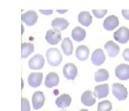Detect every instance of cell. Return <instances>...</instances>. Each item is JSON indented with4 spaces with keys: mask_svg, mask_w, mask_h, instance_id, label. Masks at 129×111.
Masks as SVG:
<instances>
[{
    "mask_svg": "<svg viewBox=\"0 0 129 111\" xmlns=\"http://www.w3.org/2000/svg\"><path fill=\"white\" fill-rule=\"evenodd\" d=\"M46 58L51 66H58L63 60L62 54L57 48H50L46 51Z\"/></svg>",
    "mask_w": 129,
    "mask_h": 111,
    "instance_id": "obj_1",
    "label": "cell"
},
{
    "mask_svg": "<svg viewBox=\"0 0 129 111\" xmlns=\"http://www.w3.org/2000/svg\"><path fill=\"white\" fill-rule=\"evenodd\" d=\"M112 92H113L114 96L118 99V100H124L127 98L128 92L126 87L121 83L118 82H115L112 86Z\"/></svg>",
    "mask_w": 129,
    "mask_h": 111,
    "instance_id": "obj_2",
    "label": "cell"
},
{
    "mask_svg": "<svg viewBox=\"0 0 129 111\" xmlns=\"http://www.w3.org/2000/svg\"><path fill=\"white\" fill-rule=\"evenodd\" d=\"M114 38L121 44L126 43L129 40V29L127 27H120L114 33Z\"/></svg>",
    "mask_w": 129,
    "mask_h": 111,
    "instance_id": "obj_3",
    "label": "cell"
},
{
    "mask_svg": "<svg viewBox=\"0 0 129 111\" xmlns=\"http://www.w3.org/2000/svg\"><path fill=\"white\" fill-rule=\"evenodd\" d=\"M63 73H64V78L67 79H70V80H73L76 78V76L78 74V69L76 67V65L74 63H66L64 65V68H63Z\"/></svg>",
    "mask_w": 129,
    "mask_h": 111,
    "instance_id": "obj_4",
    "label": "cell"
},
{
    "mask_svg": "<svg viewBox=\"0 0 129 111\" xmlns=\"http://www.w3.org/2000/svg\"><path fill=\"white\" fill-rule=\"evenodd\" d=\"M116 77L120 80H127L129 79V65L126 63H120L115 69Z\"/></svg>",
    "mask_w": 129,
    "mask_h": 111,
    "instance_id": "obj_5",
    "label": "cell"
},
{
    "mask_svg": "<svg viewBox=\"0 0 129 111\" xmlns=\"http://www.w3.org/2000/svg\"><path fill=\"white\" fill-rule=\"evenodd\" d=\"M44 58H43V56L41 55V54H38V55H35L28 62V66L29 68L32 69V70H40L42 69L44 66Z\"/></svg>",
    "mask_w": 129,
    "mask_h": 111,
    "instance_id": "obj_6",
    "label": "cell"
},
{
    "mask_svg": "<svg viewBox=\"0 0 129 111\" xmlns=\"http://www.w3.org/2000/svg\"><path fill=\"white\" fill-rule=\"evenodd\" d=\"M21 19L27 26H33L38 20V15L35 11H27L22 14Z\"/></svg>",
    "mask_w": 129,
    "mask_h": 111,
    "instance_id": "obj_7",
    "label": "cell"
},
{
    "mask_svg": "<svg viewBox=\"0 0 129 111\" xmlns=\"http://www.w3.org/2000/svg\"><path fill=\"white\" fill-rule=\"evenodd\" d=\"M45 39L46 41L51 44V45H56L59 41H61V33L58 30H48L45 35Z\"/></svg>",
    "mask_w": 129,
    "mask_h": 111,
    "instance_id": "obj_8",
    "label": "cell"
},
{
    "mask_svg": "<svg viewBox=\"0 0 129 111\" xmlns=\"http://www.w3.org/2000/svg\"><path fill=\"white\" fill-rule=\"evenodd\" d=\"M44 100H45V97H44L43 92L42 91H36L32 96L33 108L35 110L42 108L43 103H44Z\"/></svg>",
    "mask_w": 129,
    "mask_h": 111,
    "instance_id": "obj_9",
    "label": "cell"
},
{
    "mask_svg": "<svg viewBox=\"0 0 129 111\" xmlns=\"http://www.w3.org/2000/svg\"><path fill=\"white\" fill-rule=\"evenodd\" d=\"M105 54L102 49H96L91 55V62L95 66H100L105 62Z\"/></svg>",
    "mask_w": 129,
    "mask_h": 111,
    "instance_id": "obj_10",
    "label": "cell"
},
{
    "mask_svg": "<svg viewBox=\"0 0 129 111\" xmlns=\"http://www.w3.org/2000/svg\"><path fill=\"white\" fill-rule=\"evenodd\" d=\"M43 75L41 72H34L28 76V84L31 87H39L43 81Z\"/></svg>",
    "mask_w": 129,
    "mask_h": 111,
    "instance_id": "obj_11",
    "label": "cell"
},
{
    "mask_svg": "<svg viewBox=\"0 0 129 111\" xmlns=\"http://www.w3.org/2000/svg\"><path fill=\"white\" fill-rule=\"evenodd\" d=\"M118 23H119V21H118V17L112 15V16L105 18V20L103 22V27L107 31H113L114 29H116L118 26Z\"/></svg>",
    "mask_w": 129,
    "mask_h": 111,
    "instance_id": "obj_12",
    "label": "cell"
},
{
    "mask_svg": "<svg viewBox=\"0 0 129 111\" xmlns=\"http://www.w3.org/2000/svg\"><path fill=\"white\" fill-rule=\"evenodd\" d=\"M60 81V77L59 75L55 72H50L47 74L46 78H45V80H44V84L46 87L48 88H51V87H54L56 85H58Z\"/></svg>",
    "mask_w": 129,
    "mask_h": 111,
    "instance_id": "obj_13",
    "label": "cell"
},
{
    "mask_svg": "<svg viewBox=\"0 0 129 111\" xmlns=\"http://www.w3.org/2000/svg\"><path fill=\"white\" fill-rule=\"evenodd\" d=\"M81 101L84 105L86 106H92L95 103V98H94V96H93L91 90H87L82 94Z\"/></svg>",
    "mask_w": 129,
    "mask_h": 111,
    "instance_id": "obj_14",
    "label": "cell"
},
{
    "mask_svg": "<svg viewBox=\"0 0 129 111\" xmlns=\"http://www.w3.org/2000/svg\"><path fill=\"white\" fill-rule=\"evenodd\" d=\"M105 50L107 51V54L109 55V57L111 58H115L116 56H118L119 53V47L117 43H115L112 40H109L105 43Z\"/></svg>",
    "mask_w": 129,
    "mask_h": 111,
    "instance_id": "obj_15",
    "label": "cell"
},
{
    "mask_svg": "<svg viewBox=\"0 0 129 111\" xmlns=\"http://www.w3.org/2000/svg\"><path fill=\"white\" fill-rule=\"evenodd\" d=\"M94 96L97 99H103L105 97H107L109 94V85L108 84H100L96 85L94 87Z\"/></svg>",
    "mask_w": 129,
    "mask_h": 111,
    "instance_id": "obj_16",
    "label": "cell"
},
{
    "mask_svg": "<svg viewBox=\"0 0 129 111\" xmlns=\"http://www.w3.org/2000/svg\"><path fill=\"white\" fill-rule=\"evenodd\" d=\"M51 25H52V27H53L55 30L63 31V30L67 29L69 27L70 23H69V21L67 19H64L63 17H57V18H55V19L52 20Z\"/></svg>",
    "mask_w": 129,
    "mask_h": 111,
    "instance_id": "obj_17",
    "label": "cell"
},
{
    "mask_svg": "<svg viewBox=\"0 0 129 111\" xmlns=\"http://www.w3.org/2000/svg\"><path fill=\"white\" fill-rule=\"evenodd\" d=\"M55 102L59 108H67L71 103V97L69 94H63L57 98Z\"/></svg>",
    "mask_w": 129,
    "mask_h": 111,
    "instance_id": "obj_18",
    "label": "cell"
},
{
    "mask_svg": "<svg viewBox=\"0 0 129 111\" xmlns=\"http://www.w3.org/2000/svg\"><path fill=\"white\" fill-rule=\"evenodd\" d=\"M75 54L76 58H78L80 61H85L89 57L90 51H89V48L87 47L86 45H80L76 49Z\"/></svg>",
    "mask_w": 129,
    "mask_h": 111,
    "instance_id": "obj_19",
    "label": "cell"
},
{
    "mask_svg": "<svg viewBox=\"0 0 129 111\" xmlns=\"http://www.w3.org/2000/svg\"><path fill=\"white\" fill-rule=\"evenodd\" d=\"M78 21L83 26L89 27L92 21V17L89 12H81L78 15Z\"/></svg>",
    "mask_w": 129,
    "mask_h": 111,
    "instance_id": "obj_20",
    "label": "cell"
},
{
    "mask_svg": "<svg viewBox=\"0 0 129 111\" xmlns=\"http://www.w3.org/2000/svg\"><path fill=\"white\" fill-rule=\"evenodd\" d=\"M71 37L75 41H78V42L82 41L86 37V31L84 29H82L81 27H75L71 31Z\"/></svg>",
    "mask_w": 129,
    "mask_h": 111,
    "instance_id": "obj_21",
    "label": "cell"
},
{
    "mask_svg": "<svg viewBox=\"0 0 129 111\" xmlns=\"http://www.w3.org/2000/svg\"><path fill=\"white\" fill-rule=\"evenodd\" d=\"M61 47H62V49H63L64 54V55H67V56H70V55L72 54V52H73L72 42H71L70 38H69V37H66V38L63 39Z\"/></svg>",
    "mask_w": 129,
    "mask_h": 111,
    "instance_id": "obj_22",
    "label": "cell"
},
{
    "mask_svg": "<svg viewBox=\"0 0 129 111\" xmlns=\"http://www.w3.org/2000/svg\"><path fill=\"white\" fill-rule=\"evenodd\" d=\"M34 52V45L32 43L23 42L21 44V57L22 58H28V56H30Z\"/></svg>",
    "mask_w": 129,
    "mask_h": 111,
    "instance_id": "obj_23",
    "label": "cell"
},
{
    "mask_svg": "<svg viewBox=\"0 0 129 111\" xmlns=\"http://www.w3.org/2000/svg\"><path fill=\"white\" fill-rule=\"evenodd\" d=\"M109 79V72L106 69H100L97 70L94 73V79L97 82H101L104 80H107Z\"/></svg>",
    "mask_w": 129,
    "mask_h": 111,
    "instance_id": "obj_24",
    "label": "cell"
},
{
    "mask_svg": "<svg viewBox=\"0 0 129 111\" xmlns=\"http://www.w3.org/2000/svg\"><path fill=\"white\" fill-rule=\"evenodd\" d=\"M112 103L109 100H102L97 105V111H111Z\"/></svg>",
    "mask_w": 129,
    "mask_h": 111,
    "instance_id": "obj_25",
    "label": "cell"
},
{
    "mask_svg": "<svg viewBox=\"0 0 129 111\" xmlns=\"http://www.w3.org/2000/svg\"><path fill=\"white\" fill-rule=\"evenodd\" d=\"M21 111H30V103L26 98L21 99Z\"/></svg>",
    "mask_w": 129,
    "mask_h": 111,
    "instance_id": "obj_26",
    "label": "cell"
},
{
    "mask_svg": "<svg viewBox=\"0 0 129 111\" xmlns=\"http://www.w3.org/2000/svg\"><path fill=\"white\" fill-rule=\"evenodd\" d=\"M92 14L96 18H102L107 14V10H92Z\"/></svg>",
    "mask_w": 129,
    "mask_h": 111,
    "instance_id": "obj_27",
    "label": "cell"
},
{
    "mask_svg": "<svg viewBox=\"0 0 129 111\" xmlns=\"http://www.w3.org/2000/svg\"><path fill=\"white\" fill-rule=\"evenodd\" d=\"M122 56H123L124 59H125L126 61H128V62H129V48H127V49H125V50H124Z\"/></svg>",
    "mask_w": 129,
    "mask_h": 111,
    "instance_id": "obj_28",
    "label": "cell"
},
{
    "mask_svg": "<svg viewBox=\"0 0 129 111\" xmlns=\"http://www.w3.org/2000/svg\"><path fill=\"white\" fill-rule=\"evenodd\" d=\"M121 14H122V16H123V17L125 19L129 20V10H122Z\"/></svg>",
    "mask_w": 129,
    "mask_h": 111,
    "instance_id": "obj_29",
    "label": "cell"
},
{
    "mask_svg": "<svg viewBox=\"0 0 129 111\" xmlns=\"http://www.w3.org/2000/svg\"><path fill=\"white\" fill-rule=\"evenodd\" d=\"M40 13H42L43 15H51L52 13H53V11L52 10H40Z\"/></svg>",
    "mask_w": 129,
    "mask_h": 111,
    "instance_id": "obj_30",
    "label": "cell"
},
{
    "mask_svg": "<svg viewBox=\"0 0 129 111\" xmlns=\"http://www.w3.org/2000/svg\"><path fill=\"white\" fill-rule=\"evenodd\" d=\"M68 10H64V11H61V10H57V13H59V14H64V13H67Z\"/></svg>",
    "mask_w": 129,
    "mask_h": 111,
    "instance_id": "obj_31",
    "label": "cell"
},
{
    "mask_svg": "<svg viewBox=\"0 0 129 111\" xmlns=\"http://www.w3.org/2000/svg\"><path fill=\"white\" fill-rule=\"evenodd\" d=\"M79 111H89L88 109H81V110H79Z\"/></svg>",
    "mask_w": 129,
    "mask_h": 111,
    "instance_id": "obj_32",
    "label": "cell"
},
{
    "mask_svg": "<svg viewBox=\"0 0 129 111\" xmlns=\"http://www.w3.org/2000/svg\"><path fill=\"white\" fill-rule=\"evenodd\" d=\"M61 111H67V110H61Z\"/></svg>",
    "mask_w": 129,
    "mask_h": 111,
    "instance_id": "obj_33",
    "label": "cell"
}]
</instances>
